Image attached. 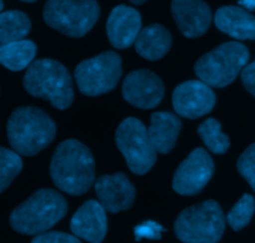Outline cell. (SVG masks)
Segmentation results:
<instances>
[{"label": "cell", "mask_w": 255, "mask_h": 243, "mask_svg": "<svg viewBox=\"0 0 255 243\" xmlns=\"http://www.w3.org/2000/svg\"><path fill=\"white\" fill-rule=\"evenodd\" d=\"M36 44L21 39L0 45V64L11 71H20L33 63L36 55Z\"/></svg>", "instance_id": "cell-20"}, {"label": "cell", "mask_w": 255, "mask_h": 243, "mask_svg": "<svg viewBox=\"0 0 255 243\" xmlns=\"http://www.w3.org/2000/svg\"><path fill=\"white\" fill-rule=\"evenodd\" d=\"M171 15L185 38L204 35L210 28L213 14L204 0H171Z\"/></svg>", "instance_id": "cell-14"}, {"label": "cell", "mask_w": 255, "mask_h": 243, "mask_svg": "<svg viewBox=\"0 0 255 243\" xmlns=\"http://www.w3.org/2000/svg\"><path fill=\"white\" fill-rule=\"evenodd\" d=\"M50 177L68 195L87 193L95 180V161L89 147L74 139L61 142L51 157Z\"/></svg>", "instance_id": "cell-1"}, {"label": "cell", "mask_w": 255, "mask_h": 243, "mask_svg": "<svg viewBox=\"0 0 255 243\" xmlns=\"http://www.w3.org/2000/svg\"><path fill=\"white\" fill-rule=\"evenodd\" d=\"M164 228L160 225H158L154 221H146L141 225L135 227V236L136 240L141 238H149V240H159L161 237V232H164Z\"/></svg>", "instance_id": "cell-27"}, {"label": "cell", "mask_w": 255, "mask_h": 243, "mask_svg": "<svg viewBox=\"0 0 255 243\" xmlns=\"http://www.w3.org/2000/svg\"><path fill=\"white\" fill-rule=\"evenodd\" d=\"M30 29V19L23 11L9 10L0 13V45L25 39Z\"/></svg>", "instance_id": "cell-21"}, {"label": "cell", "mask_w": 255, "mask_h": 243, "mask_svg": "<svg viewBox=\"0 0 255 243\" xmlns=\"http://www.w3.org/2000/svg\"><path fill=\"white\" fill-rule=\"evenodd\" d=\"M122 74V58L115 51H104L83 60L74 71L79 91L92 97L113 91Z\"/></svg>", "instance_id": "cell-9"}, {"label": "cell", "mask_w": 255, "mask_h": 243, "mask_svg": "<svg viewBox=\"0 0 255 243\" xmlns=\"http://www.w3.org/2000/svg\"><path fill=\"white\" fill-rule=\"evenodd\" d=\"M70 230L77 237L87 242H103L108 232V218L102 203L95 200L83 203L72 217Z\"/></svg>", "instance_id": "cell-15"}, {"label": "cell", "mask_w": 255, "mask_h": 243, "mask_svg": "<svg viewBox=\"0 0 255 243\" xmlns=\"http://www.w3.org/2000/svg\"><path fill=\"white\" fill-rule=\"evenodd\" d=\"M24 89L34 97L48 100L55 109L65 110L74 101L73 80L67 68L53 59H40L28 66Z\"/></svg>", "instance_id": "cell-4"}, {"label": "cell", "mask_w": 255, "mask_h": 243, "mask_svg": "<svg viewBox=\"0 0 255 243\" xmlns=\"http://www.w3.org/2000/svg\"><path fill=\"white\" fill-rule=\"evenodd\" d=\"M141 30V16L136 9L122 4L115 6L107 21V34L115 49L131 46Z\"/></svg>", "instance_id": "cell-16"}, {"label": "cell", "mask_w": 255, "mask_h": 243, "mask_svg": "<svg viewBox=\"0 0 255 243\" xmlns=\"http://www.w3.org/2000/svg\"><path fill=\"white\" fill-rule=\"evenodd\" d=\"M237 168L255 191V144H252L238 159Z\"/></svg>", "instance_id": "cell-25"}, {"label": "cell", "mask_w": 255, "mask_h": 243, "mask_svg": "<svg viewBox=\"0 0 255 243\" xmlns=\"http://www.w3.org/2000/svg\"><path fill=\"white\" fill-rule=\"evenodd\" d=\"M198 135L209 151L215 155H224L230 147L228 135L222 132V124L215 119H208L199 125Z\"/></svg>", "instance_id": "cell-22"}, {"label": "cell", "mask_w": 255, "mask_h": 243, "mask_svg": "<svg viewBox=\"0 0 255 243\" xmlns=\"http://www.w3.org/2000/svg\"><path fill=\"white\" fill-rule=\"evenodd\" d=\"M224 230V212L214 200L203 201L185 208L174 223L175 236L185 243L219 242Z\"/></svg>", "instance_id": "cell-5"}, {"label": "cell", "mask_w": 255, "mask_h": 243, "mask_svg": "<svg viewBox=\"0 0 255 243\" xmlns=\"http://www.w3.org/2000/svg\"><path fill=\"white\" fill-rule=\"evenodd\" d=\"M164 91L161 79L146 69L128 74L122 86L125 101L138 109H154L158 106L163 100Z\"/></svg>", "instance_id": "cell-12"}, {"label": "cell", "mask_w": 255, "mask_h": 243, "mask_svg": "<svg viewBox=\"0 0 255 243\" xmlns=\"http://www.w3.org/2000/svg\"><path fill=\"white\" fill-rule=\"evenodd\" d=\"M115 144L133 173L145 175L153 168L156 150L151 144L148 129L140 120L135 117L123 120L115 132Z\"/></svg>", "instance_id": "cell-8"}, {"label": "cell", "mask_w": 255, "mask_h": 243, "mask_svg": "<svg viewBox=\"0 0 255 243\" xmlns=\"http://www.w3.org/2000/svg\"><path fill=\"white\" fill-rule=\"evenodd\" d=\"M240 6L249 11H255V0H238Z\"/></svg>", "instance_id": "cell-29"}, {"label": "cell", "mask_w": 255, "mask_h": 243, "mask_svg": "<svg viewBox=\"0 0 255 243\" xmlns=\"http://www.w3.org/2000/svg\"><path fill=\"white\" fill-rule=\"evenodd\" d=\"M33 243H79L80 240L79 237L73 233L65 232H59V231H45V232H41L39 235L34 236V238L31 240Z\"/></svg>", "instance_id": "cell-26"}, {"label": "cell", "mask_w": 255, "mask_h": 243, "mask_svg": "<svg viewBox=\"0 0 255 243\" xmlns=\"http://www.w3.org/2000/svg\"><path fill=\"white\" fill-rule=\"evenodd\" d=\"M130 3L135 4V5H141V4H144L146 1V0H129Z\"/></svg>", "instance_id": "cell-30"}, {"label": "cell", "mask_w": 255, "mask_h": 243, "mask_svg": "<svg viewBox=\"0 0 255 243\" xmlns=\"http://www.w3.org/2000/svg\"><path fill=\"white\" fill-rule=\"evenodd\" d=\"M215 26L237 40H255V16L243 6L225 5L214 15Z\"/></svg>", "instance_id": "cell-17"}, {"label": "cell", "mask_w": 255, "mask_h": 243, "mask_svg": "<svg viewBox=\"0 0 255 243\" xmlns=\"http://www.w3.org/2000/svg\"><path fill=\"white\" fill-rule=\"evenodd\" d=\"M215 171L214 161L203 147L193 150L176 168L173 190L181 196H197L204 190Z\"/></svg>", "instance_id": "cell-10"}, {"label": "cell", "mask_w": 255, "mask_h": 243, "mask_svg": "<svg viewBox=\"0 0 255 243\" xmlns=\"http://www.w3.org/2000/svg\"><path fill=\"white\" fill-rule=\"evenodd\" d=\"M215 97L212 86L202 80H189L174 89L173 107L176 114L185 119H198L214 109Z\"/></svg>", "instance_id": "cell-11"}, {"label": "cell", "mask_w": 255, "mask_h": 243, "mask_svg": "<svg viewBox=\"0 0 255 243\" xmlns=\"http://www.w3.org/2000/svg\"><path fill=\"white\" fill-rule=\"evenodd\" d=\"M240 79L245 89L255 97V60L243 68L240 71Z\"/></svg>", "instance_id": "cell-28"}, {"label": "cell", "mask_w": 255, "mask_h": 243, "mask_svg": "<svg viewBox=\"0 0 255 243\" xmlns=\"http://www.w3.org/2000/svg\"><path fill=\"white\" fill-rule=\"evenodd\" d=\"M6 135L14 151L23 156H35L54 141L56 125L41 109L21 106L11 112Z\"/></svg>", "instance_id": "cell-2"}, {"label": "cell", "mask_w": 255, "mask_h": 243, "mask_svg": "<svg viewBox=\"0 0 255 243\" xmlns=\"http://www.w3.org/2000/svg\"><path fill=\"white\" fill-rule=\"evenodd\" d=\"M173 44V38L165 26L160 24H150L139 31L134 45L141 58L155 61L169 53Z\"/></svg>", "instance_id": "cell-19"}, {"label": "cell", "mask_w": 255, "mask_h": 243, "mask_svg": "<svg viewBox=\"0 0 255 243\" xmlns=\"http://www.w3.org/2000/svg\"><path fill=\"white\" fill-rule=\"evenodd\" d=\"M255 213V200L249 193H244L227 215V221L234 231H240L249 225Z\"/></svg>", "instance_id": "cell-24"}, {"label": "cell", "mask_w": 255, "mask_h": 243, "mask_svg": "<svg viewBox=\"0 0 255 243\" xmlns=\"http://www.w3.org/2000/svg\"><path fill=\"white\" fill-rule=\"evenodd\" d=\"M68 212V202L53 188H41L11 212L9 223L21 235L35 236L49 231Z\"/></svg>", "instance_id": "cell-3"}, {"label": "cell", "mask_w": 255, "mask_h": 243, "mask_svg": "<svg viewBox=\"0 0 255 243\" xmlns=\"http://www.w3.org/2000/svg\"><path fill=\"white\" fill-rule=\"evenodd\" d=\"M23 170V161L14 150L0 147V193L6 190Z\"/></svg>", "instance_id": "cell-23"}, {"label": "cell", "mask_w": 255, "mask_h": 243, "mask_svg": "<svg viewBox=\"0 0 255 243\" xmlns=\"http://www.w3.org/2000/svg\"><path fill=\"white\" fill-rule=\"evenodd\" d=\"M94 188L98 201L107 212L127 211L135 201V187L123 172L100 176L95 181Z\"/></svg>", "instance_id": "cell-13"}, {"label": "cell", "mask_w": 255, "mask_h": 243, "mask_svg": "<svg viewBox=\"0 0 255 243\" xmlns=\"http://www.w3.org/2000/svg\"><path fill=\"white\" fill-rule=\"evenodd\" d=\"M180 130V119L171 112L159 111L154 112L150 116L148 135L159 154L166 155L174 149Z\"/></svg>", "instance_id": "cell-18"}, {"label": "cell", "mask_w": 255, "mask_h": 243, "mask_svg": "<svg viewBox=\"0 0 255 243\" xmlns=\"http://www.w3.org/2000/svg\"><path fill=\"white\" fill-rule=\"evenodd\" d=\"M21 1H25V3H34L36 0H21Z\"/></svg>", "instance_id": "cell-32"}, {"label": "cell", "mask_w": 255, "mask_h": 243, "mask_svg": "<svg viewBox=\"0 0 255 243\" xmlns=\"http://www.w3.org/2000/svg\"><path fill=\"white\" fill-rule=\"evenodd\" d=\"M3 8H4L3 0H0V13H1V10H3Z\"/></svg>", "instance_id": "cell-31"}, {"label": "cell", "mask_w": 255, "mask_h": 243, "mask_svg": "<svg viewBox=\"0 0 255 243\" xmlns=\"http://www.w3.org/2000/svg\"><path fill=\"white\" fill-rule=\"evenodd\" d=\"M249 58V50L244 44L228 41L204 54L195 63V75L209 86L225 87L237 79Z\"/></svg>", "instance_id": "cell-6"}, {"label": "cell", "mask_w": 255, "mask_h": 243, "mask_svg": "<svg viewBox=\"0 0 255 243\" xmlns=\"http://www.w3.org/2000/svg\"><path fill=\"white\" fill-rule=\"evenodd\" d=\"M99 16L97 0H48L43 11L48 26L70 38H83Z\"/></svg>", "instance_id": "cell-7"}]
</instances>
